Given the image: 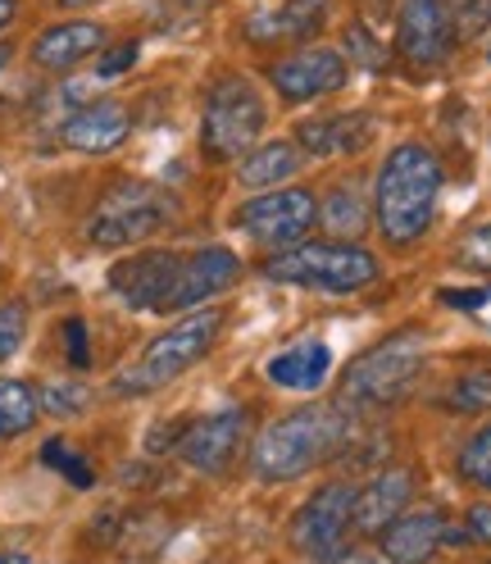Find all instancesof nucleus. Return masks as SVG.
<instances>
[{
  "label": "nucleus",
  "mask_w": 491,
  "mask_h": 564,
  "mask_svg": "<svg viewBox=\"0 0 491 564\" xmlns=\"http://www.w3.org/2000/svg\"><path fill=\"white\" fill-rule=\"evenodd\" d=\"M373 119L369 115H328V119H309L296 128V147H305L309 155L332 160V155H350L369 141Z\"/></svg>",
  "instance_id": "aec40b11"
},
{
  "label": "nucleus",
  "mask_w": 491,
  "mask_h": 564,
  "mask_svg": "<svg viewBox=\"0 0 491 564\" xmlns=\"http://www.w3.org/2000/svg\"><path fill=\"white\" fill-rule=\"evenodd\" d=\"M273 387H287V392H319L332 373V346L328 341H296L287 350L264 365Z\"/></svg>",
  "instance_id": "a211bd4d"
},
{
  "label": "nucleus",
  "mask_w": 491,
  "mask_h": 564,
  "mask_svg": "<svg viewBox=\"0 0 491 564\" xmlns=\"http://www.w3.org/2000/svg\"><path fill=\"white\" fill-rule=\"evenodd\" d=\"M296 173H301V151L292 147V141H264V147H255L251 155L241 160L237 178H241V187L277 192L283 183H292Z\"/></svg>",
  "instance_id": "4be33fe9"
},
{
  "label": "nucleus",
  "mask_w": 491,
  "mask_h": 564,
  "mask_svg": "<svg viewBox=\"0 0 491 564\" xmlns=\"http://www.w3.org/2000/svg\"><path fill=\"white\" fill-rule=\"evenodd\" d=\"M396 46L414 68H437L450 46H455V28L441 0H405L401 6V28H396Z\"/></svg>",
  "instance_id": "f8f14e48"
},
{
  "label": "nucleus",
  "mask_w": 491,
  "mask_h": 564,
  "mask_svg": "<svg viewBox=\"0 0 491 564\" xmlns=\"http://www.w3.org/2000/svg\"><path fill=\"white\" fill-rule=\"evenodd\" d=\"M59 6H68V10H78V6H91V0H59Z\"/></svg>",
  "instance_id": "58836bf2"
},
{
  "label": "nucleus",
  "mask_w": 491,
  "mask_h": 564,
  "mask_svg": "<svg viewBox=\"0 0 491 564\" xmlns=\"http://www.w3.org/2000/svg\"><path fill=\"white\" fill-rule=\"evenodd\" d=\"M219 333H223V310L200 305L196 314H183L178 324L164 328V333L142 350V360L114 373L110 392H114V397H146V392H160V387H168L173 378H183L192 365H200V360L209 356V346L219 341Z\"/></svg>",
  "instance_id": "7ed1b4c3"
},
{
  "label": "nucleus",
  "mask_w": 491,
  "mask_h": 564,
  "mask_svg": "<svg viewBox=\"0 0 491 564\" xmlns=\"http://www.w3.org/2000/svg\"><path fill=\"white\" fill-rule=\"evenodd\" d=\"M237 278H241V260L228 251V246H205V251H192L183 260L178 292H173L168 310H196L205 301H215L219 292H228Z\"/></svg>",
  "instance_id": "4468645a"
},
{
  "label": "nucleus",
  "mask_w": 491,
  "mask_h": 564,
  "mask_svg": "<svg viewBox=\"0 0 491 564\" xmlns=\"http://www.w3.org/2000/svg\"><path fill=\"white\" fill-rule=\"evenodd\" d=\"M319 219H324L328 232H337V237H360L364 224H369V209H364V200H360L356 187L337 183V187L324 196V205H319Z\"/></svg>",
  "instance_id": "b1692460"
},
{
  "label": "nucleus",
  "mask_w": 491,
  "mask_h": 564,
  "mask_svg": "<svg viewBox=\"0 0 491 564\" xmlns=\"http://www.w3.org/2000/svg\"><path fill=\"white\" fill-rule=\"evenodd\" d=\"M14 14H19V0H0V32L14 23Z\"/></svg>",
  "instance_id": "e433bc0d"
},
{
  "label": "nucleus",
  "mask_w": 491,
  "mask_h": 564,
  "mask_svg": "<svg viewBox=\"0 0 491 564\" xmlns=\"http://www.w3.org/2000/svg\"><path fill=\"white\" fill-rule=\"evenodd\" d=\"M132 132V119L119 100H91L83 105V110H74L64 119L59 137H64V147H74L83 155H105V151H114L123 147Z\"/></svg>",
  "instance_id": "2eb2a0df"
},
{
  "label": "nucleus",
  "mask_w": 491,
  "mask_h": 564,
  "mask_svg": "<svg viewBox=\"0 0 491 564\" xmlns=\"http://www.w3.org/2000/svg\"><path fill=\"white\" fill-rule=\"evenodd\" d=\"M37 392L19 378H0V442L6 437H19L37 423Z\"/></svg>",
  "instance_id": "5701e85b"
},
{
  "label": "nucleus",
  "mask_w": 491,
  "mask_h": 564,
  "mask_svg": "<svg viewBox=\"0 0 491 564\" xmlns=\"http://www.w3.org/2000/svg\"><path fill=\"white\" fill-rule=\"evenodd\" d=\"M460 474H465L473 487L491 491V423H487V429H478V433L465 442V451H460Z\"/></svg>",
  "instance_id": "a878e982"
},
{
  "label": "nucleus",
  "mask_w": 491,
  "mask_h": 564,
  "mask_svg": "<svg viewBox=\"0 0 491 564\" xmlns=\"http://www.w3.org/2000/svg\"><path fill=\"white\" fill-rule=\"evenodd\" d=\"M6 59H10V51H6V46H0V68H6Z\"/></svg>",
  "instance_id": "ea45409f"
},
{
  "label": "nucleus",
  "mask_w": 491,
  "mask_h": 564,
  "mask_svg": "<svg viewBox=\"0 0 491 564\" xmlns=\"http://www.w3.org/2000/svg\"><path fill=\"white\" fill-rule=\"evenodd\" d=\"M350 437L346 405H305L287 419L269 423L251 446V469L260 482H296L314 465L332 460Z\"/></svg>",
  "instance_id": "f03ea898"
},
{
  "label": "nucleus",
  "mask_w": 491,
  "mask_h": 564,
  "mask_svg": "<svg viewBox=\"0 0 491 564\" xmlns=\"http://www.w3.org/2000/svg\"><path fill=\"white\" fill-rule=\"evenodd\" d=\"M465 533H469V542H487L491 546V506H473L469 510Z\"/></svg>",
  "instance_id": "f704fd0d"
},
{
  "label": "nucleus",
  "mask_w": 491,
  "mask_h": 564,
  "mask_svg": "<svg viewBox=\"0 0 491 564\" xmlns=\"http://www.w3.org/2000/svg\"><path fill=\"white\" fill-rule=\"evenodd\" d=\"M42 460L51 465V469H59L68 482H74V487H91L96 482V474H91V465L83 460V455L78 451H68L59 437H51L46 446H42Z\"/></svg>",
  "instance_id": "cd10ccee"
},
{
  "label": "nucleus",
  "mask_w": 491,
  "mask_h": 564,
  "mask_svg": "<svg viewBox=\"0 0 491 564\" xmlns=\"http://www.w3.org/2000/svg\"><path fill=\"white\" fill-rule=\"evenodd\" d=\"M319 564H392L388 555H369V551H341L332 560H319Z\"/></svg>",
  "instance_id": "c9c22d12"
},
{
  "label": "nucleus",
  "mask_w": 491,
  "mask_h": 564,
  "mask_svg": "<svg viewBox=\"0 0 491 564\" xmlns=\"http://www.w3.org/2000/svg\"><path fill=\"white\" fill-rule=\"evenodd\" d=\"M487 55H491V51H487Z\"/></svg>",
  "instance_id": "a19ab883"
},
{
  "label": "nucleus",
  "mask_w": 491,
  "mask_h": 564,
  "mask_svg": "<svg viewBox=\"0 0 491 564\" xmlns=\"http://www.w3.org/2000/svg\"><path fill=\"white\" fill-rule=\"evenodd\" d=\"M87 387H78V382H51L46 392L37 397V405H46L51 414H83L87 410Z\"/></svg>",
  "instance_id": "c756f323"
},
{
  "label": "nucleus",
  "mask_w": 491,
  "mask_h": 564,
  "mask_svg": "<svg viewBox=\"0 0 491 564\" xmlns=\"http://www.w3.org/2000/svg\"><path fill=\"white\" fill-rule=\"evenodd\" d=\"M178 251H142V256H128L110 269V292L132 305V310H155L168 314V301L178 292V273H183Z\"/></svg>",
  "instance_id": "9d476101"
},
{
  "label": "nucleus",
  "mask_w": 491,
  "mask_h": 564,
  "mask_svg": "<svg viewBox=\"0 0 491 564\" xmlns=\"http://www.w3.org/2000/svg\"><path fill=\"white\" fill-rule=\"evenodd\" d=\"M28 337V310L14 301V305H0V365L19 356V346Z\"/></svg>",
  "instance_id": "c85d7f7f"
},
{
  "label": "nucleus",
  "mask_w": 491,
  "mask_h": 564,
  "mask_svg": "<svg viewBox=\"0 0 491 564\" xmlns=\"http://www.w3.org/2000/svg\"><path fill=\"white\" fill-rule=\"evenodd\" d=\"M356 519V487L328 482L296 510L292 519V546L309 560H332L346 551V528Z\"/></svg>",
  "instance_id": "1a4fd4ad"
},
{
  "label": "nucleus",
  "mask_w": 491,
  "mask_h": 564,
  "mask_svg": "<svg viewBox=\"0 0 491 564\" xmlns=\"http://www.w3.org/2000/svg\"><path fill=\"white\" fill-rule=\"evenodd\" d=\"M378 260L364 246H341V241H309L296 251H283L277 260L264 264L269 282H292V288H319L332 296L364 292L378 282Z\"/></svg>",
  "instance_id": "20e7f679"
},
{
  "label": "nucleus",
  "mask_w": 491,
  "mask_h": 564,
  "mask_svg": "<svg viewBox=\"0 0 491 564\" xmlns=\"http://www.w3.org/2000/svg\"><path fill=\"white\" fill-rule=\"evenodd\" d=\"M0 564H37V560L23 555V551H0Z\"/></svg>",
  "instance_id": "4c0bfd02"
},
{
  "label": "nucleus",
  "mask_w": 491,
  "mask_h": 564,
  "mask_svg": "<svg viewBox=\"0 0 491 564\" xmlns=\"http://www.w3.org/2000/svg\"><path fill=\"white\" fill-rule=\"evenodd\" d=\"M446 405L450 410H465V414L491 410V369H473L465 378H455L450 392H446Z\"/></svg>",
  "instance_id": "393cba45"
},
{
  "label": "nucleus",
  "mask_w": 491,
  "mask_h": 564,
  "mask_svg": "<svg viewBox=\"0 0 491 564\" xmlns=\"http://www.w3.org/2000/svg\"><path fill=\"white\" fill-rule=\"evenodd\" d=\"M437 196H441V160L428 147H418V141L396 147L382 160L373 192V215L382 237L392 246H414L433 228Z\"/></svg>",
  "instance_id": "f257e3e1"
},
{
  "label": "nucleus",
  "mask_w": 491,
  "mask_h": 564,
  "mask_svg": "<svg viewBox=\"0 0 491 564\" xmlns=\"http://www.w3.org/2000/svg\"><path fill=\"white\" fill-rule=\"evenodd\" d=\"M328 19V0H287L283 10H269L251 19V37L255 42H292V37H314Z\"/></svg>",
  "instance_id": "412c9836"
},
{
  "label": "nucleus",
  "mask_w": 491,
  "mask_h": 564,
  "mask_svg": "<svg viewBox=\"0 0 491 564\" xmlns=\"http://www.w3.org/2000/svg\"><path fill=\"white\" fill-rule=\"evenodd\" d=\"M460 264H465V269H478V273H491V219L465 232V241H460Z\"/></svg>",
  "instance_id": "7c9ffc66"
},
{
  "label": "nucleus",
  "mask_w": 491,
  "mask_h": 564,
  "mask_svg": "<svg viewBox=\"0 0 491 564\" xmlns=\"http://www.w3.org/2000/svg\"><path fill=\"white\" fill-rule=\"evenodd\" d=\"M105 46V28L91 23V19H74V23H55L46 28L37 42H32V59L51 74H64V68L83 64L87 55H96Z\"/></svg>",
  "instance_id": "f3484780"
},
{
  "label": "nucleus",
  "mask_w": 491,
  "mask_h": 564,
  "mask_svg": "<svg viewBox=\"0 0 491 564\" xmlns=\"http://www.w3.org/2000/svg\"><path fill=\"white\" fill-rule=\"evenodd\" d=\"M314 215H319V200H314V192L305 187H277V192H264L255 200H246L237 209V228L260 241L264 251H296V246L309 237L314 228Z\"/></svg>",
  "instance_id": "6e6552de"
},
{
  "label": "nucleus",
  "mask_w": 491,
  "mask_h": 564,
  "mask_svg": "<svg viewBox=\"0 0 491 564\" xmlns=\"http://www.w3.org/2000/svg\"><path fill=\"white\" fill-rule=\"evenodd\" d=\"M241 429H246L241 410H219L209 419H196L192 429H183V437H178V455L196 474H223L228 460L237 455Z\"/></svg>",
  "instance_id": "ddd939ff"
},
{
  "label": "nucleus",
  "mask_w": 491,
  "mask_h": 564,
  "mask_svg": "<svg viewBox=\"0 0 491 564\" xmlns=\"http://www.w3.org/2000/svg\"><path fill=\"white\" fill-rule=\"evenodd\" d=\"M410 497H414V474L410 469H388L378 474L364 491H356V523L360 533H388V528L410 510Z\"/></svg>",
  "instance_id": "dca6fc26"
},
{
  "label": "nucleus",
  "mask_w": 491,
  "mask_h": 564,
  "mask_svg": "<svg viewBox=\"0 0 491 564\" xmlns=\"http://www.w3.org/2000/svg\"><path fill=\"white\" fill-rule=\"evenodd\" d=\"M487 564H491V560H487Z\"/></svg>",
  "instance_id": "79ce46f5"
},
{
  "label": "nucleus",
  "mask_w": 491,
  "mask_h": 564,
  "mask_svg": "<svg viewBox=\"0 0 491 564\" xmlns=\"http://www.w3.org/2000/svg\"><path fill=\"white\" fill-rule=\"evenodd\" d=\"M64 341H68V365H74V369H87V365H91L87 324H83V319H68V324H64Z\"/></svg>",
  "instance_id": "2f4dec72"
},
{
  "label": "nucleus",
  "mask_w": 491,
  "mask_h": 564,
  "mask_svg": "<svg viewBox=\"0 0 491 564\" xmlns=\"http://www.w3.org/2000/svg\"><path fill=\"white\" fill-rule=\"evenodd\" d=\"M346 55L356 59L360 68H369V74H382V68H388V46H382L364 23H350L346 28Z\"/></svg>",
  "instance_id": "bb28decb"
},
{
  "label": "nucleus",
  "mask_w": 491,
  "mask_h": 564,
  "mask_svg": "<svg viewBox=\"0 0 491 564\" xmlns=\"http://www.w3.org/2000/svg\"><path fill=\"white\" fill-rule=\"evenodd\" d=\"M173 219V196L155 183H114L100 196V205L87 219V241L91 246H132L155 237Z\"/></svg>",
  "instance_id": "0eeeda50"
},
{
  "label": "nucleus",
  "mask_w": 491,
  "mask_h": 564,
  "mask_svg": "<svg viewBox=\"0 0 491 564\" xmlns=\"http://www.w3.org/2000/svg\"><path fill=\"white\" fill-rule=\"evenodd\" d=\"M446 538V519L437 510H410L382 533V555L392 564H428Z\"/></svg>",
  "instance_id": "6ab92c4d"
},
{
  "label": "nucleus",
  "mask_w": 491,
  "mask_h": 564,
  "mask_svg": "<svg viewBox=\"0 0 491 564\" xmlns=\"http://www.w3.org/2000/svg\"><path fill=\"white\" fill-rule=\"evenodd\" d=\"M437 301L450 310H482L491 301V288H446Z\"/></svg>",
  "instance_id": "72a5a7b5"
},
{
  "label": "nucleus",
  "mask_w": 491,
  "mask_h": 564,
  "mask_svg": "<svg viewBox=\"0 0 491 564\" xmlns=\"http://www.w3.org/2000/svg\"><path fill=\"white\" fill-rule=\"evenodd\" d=\"M137 51H142L137 42H123V46H114L110 55H105V59L96 64V74H100V78H119V74H128V68L137 64Z\"/></svg>",
  "instance_id": "473e14b6"
},
{
  "label": "nucleus",
  "mask_w": 491,
  "mask_h": 564,
  "mask_svg": "<svg viewBox=\"0 0 491 564\" xmlns=\"http://www.w3.org/2000/svg\"><path fill=\"white\" fill-rule=\"evenodd\" d=\"M264 96L251 78H219L205 96L200 115V147L215 160H241V151H251L264 132Z\"/></svg>",
  "instance_id": "423d86ee"
},
{
  "label": "nucleus",
  "mask_w": 491,
  "mask_h": 564,
  "mask_svg": "<svg viewBox=\"0 0 491 564\" xmlns=\"http://www.w3.org/2000/svg\"><path fill=\"white\" fill-rule=\"evenodd\" d=\"M269 83L277 87V96H283V100L305 105V100H319V96L341 91L346 59L332 46H309V51H296L287 59H277L269 68Z\"/></svg>",
  "instance_id": "9b49d317"
},
{
  "label": "nucleus",
  "mask_w": 491,
  "mask_h": 564,
  "mask_svg": "<svg viewBox=\"0 0 491 564\" xmlns=\"http://www.w3.org/2000/svg\"><path fill=\"white\" fill-rule=\"evenodd\" d=\"M418 373H424V337L396 333L382 346L364 350L360 360H350V369L341 378V405H350V410L392 405L410 392Z\"/></svg>",
  "instance_id": "39448f33"
}]
</instances>
